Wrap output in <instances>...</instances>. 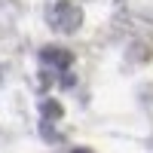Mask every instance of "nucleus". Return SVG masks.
I'll list each match as a JSON object with an SVG mask.
<instances>
[{
    "label": "nucleus",
    "mask_w": 153,
    "mask_h": 153,
    "mask_svg": "<svg viewBox=\"0 0 153 153\" xmlns=\"http://www.w3.org/2000/svg\"><path fill=\"white\" fill-rule=\"evenodd\" d=\"M52 25L61 31H74L76 25H80V9L71 6V3H58L55 6V16H52Z\"/></svg>",
    "instance_id": "nucleus-1"
},
{
    "label": "nucleus",
    "mask_w": 153,
    "mask_h": 153,
    "mask_svg": "<svg viewBox=\"0 0 153 153\" xmlns=\"http://www.w3.org/2000/svg\"><path fill=\"white\" fill-rule=\"evenodd\" d=\"M40 58L46 61V65H52V68H71V61H74V55L68 52V49H55V46H46L40 52Z\"/></svg>",
    "instance_id": "nucleus-2"
},
{
    "label": "nucleus",
    "mask_w": 153,
    "mask_h": 153,
    "mask_svg": "<svg viewBox=\"0 0 153 153\" xmlns=\"http://www.w3.org/2000/svg\"><path fill=\"white\" fill-rule=\"evenodd\" d=\"M74 153H92V150H83V147H80V150H74Z\"/></svg>",
    "instance_id": "nucleus-3"
}]
</instances>
